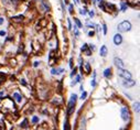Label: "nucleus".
Returning <instances> with one entry per match:
<instances>
[{"mask_svg":"<svg viewBox=\"0 0 140 130\" xmlns=\"http://www.w3.org/2000/svg\"><path fill=\"white\" fill-rule=\"evenodd\" d=\"M117 29H118L119 32H127V31H130L131 30V23L129 21H127V20H125V21H122L121 23L118 24Z\"/></svg>","mask_w":140,"mask_h":130,"instance_id":"f257e3e1","label":"nucleus"},{"mask_svg":"<svg viewBox=\"0 0 140 130\" xmlns=\"http://www.w3.org/2000/svg\"><path fill=\"white\" fill-rule=\"evenodd\" d=\"M76 100H77V95H75V94L71 95V99H70V101H69V108H67V114L69 115H71L72 112L74 111V107H75Z\"/></svg>","mask_w":140,"mask_h":130,"instance_id":"f03ea898","label":"nucleus"},{"mask_svg":"<svg viewBox=\"0 0 140 130\" xmlns=\"http://www.w3.org/2000/svg\"><path fill=\"white\" fill-rule=\"evenodd\" d=\"M120 115H121V118L124 121H129V119H130V112H129V110L126 107H122L120 109Z\"/></svg>","mask_w":140,"mask_h":130,"instance_id":"7ed1b4c3","label":"nucleus"},{"mask_svg":"<svg viewBox=\"0 0 140 130\" xmlns=\"http://www.w3.org/2000/svg\"><path fill=\"white\" fill-rule=\"evenodd\" d=\"M118 74H119V76L122 77L124 79H130L131 78V73L128 72V71H126L125 68L118 71Z\"/></svg>","mask_w":140,"mask_h":130,"instance_id":"20e7f679","label":"nucleus"},{"mask_svg":"<svg viewBox=\"0 0 140 130\" xmlns=\"http://www.w3.org/2000/svg\"><path fill=\"white\" fill-rule=\"evenodd\" d=\"M121 85L124 86V87H127V88H129V87H132V86H135L136 85V82L133 81V79H124L122 78V81H121Z\"/></svg>","mask_w":140,"mask_h":130,"instance_id":"39448f33","label":"nucleus"},{"mask_svg":"<svg viewBox=\"0 0 140 130\" xmlns=\"http://www.w3.org/2000/svg\"><path fill=\"white\" fill-rule=\"evenodd\" d=\"M114 63H115V65L118 67V70L125 68V63L122 62L121 59H119V57H115V59H114Z\"/></svg>","mask_w":140,"mask_h":130,"instance_id":"423d86ee","label":"nucleus"},{"mask_svg":"<svg viewBox=\"0 0 140 130\" xmlns=\"http://www.w3.org/2000/svg\"><path fill=\"white\" fill-rule=\"evenodd\" d=\"M114 43H115V45H120V44L122 43V36H121V34L117 33V34L114 35Z\"/></svg>","mask_w":140,"mask_h":130,"instance_id":"0eeeda50","label":"nucleus"},{"mask_svg":"<svg viewBox=\"0 0 140 130\" xmlns=\"http://www.w3.org/2000/svg\"><path fill=\"white\" fill-rule=\"evenodd\" d=\"M107 53H108V48H107V46H106V45H103L102 47H100V50H99V54H100V56L105 57V56L107 55Z\"/></svg>","mask_w":140,"mask_h":130,"instance_id":"6e6552de","label":"nucleus"},{"mask_svg":"<svg viewBox=\"0 0 140 130\" xmlns=\"http://www.w3.org/2000/svg\"><path fill=\"white\" fill-rule=\"evenodd\" d=\"M78 130H86V118L81 119V125L78 127Z\"/></svg>","mask_w":140,"mask_h":130,"instance_id":"1a4fd4ad","label":"nucleus"},{"mask_svg":"<svg viewBox=\"0 0 140 130\" xmlns=\"http://www.w3.org/2000/svg\"><path fill=\"white\" fill-rule=\"evenodd\" d=\"M63 72H64L63 68H52V71H51V73L53 75H60V74H62Z\"/></svg>","mask_w":140,"mask_h":130,"instance_id":"9d476101","label":"nucleus"},{"mask_svg":"<svg viewBox=\"0 0 140 130\" xmlns=\"http://www.w3.org/2000/svg\"><path fill=\"white\" fill-rule=\"evenodd\" d=\"M104 77H106V78H110L111 77V68H106V70L104 71Z\"/></svg>","mask_w":140,"mask_h":130,"instance_id":"9b49d317","label":"nucleus"},{"mask_svg":"<svg viewBox=\"0 0 140 130\" xmlns=\"http://www.w3.org/2000/svg\"><path fill=\"white\" fill-rule=\"evenodd\" d=\"M13 98L16 99L17 103H21V101H22V96H21L19 93H14V94H13Z\"/></svg>","mask_w":140,"mask_h":130,"instance_id":"f8f14e48","label":"nucleus"},{"mask_svg":"<svg viewBox=\"0 0 140 130\" xmlns=\"http://www.w3.org/2000/svg\"><path fill=\"white\" fill-rule=\"evenodd\" d=\"M139 107H140V104H139V101H136V103H133V105H132V108H133V110H135L136 112H139Z\"/></svg>","mask_w":140,"mask_h":130,"instance_id":"ddd939ff","label":"nucleus"},{"mask_svg":"<svg viewBox=\"0 0 140 130\" xmlns=\"http://www.w3.org/2000/svg\"><path fill=\"white\" fill-rule=\"evenodd\" d=\"M74 21H75L76 25H77L78 28H82V26H83V24H82V22L80 21V19H77V18H75V19H74Z\"/></svg>","mask_w":140,"mask_h":130,"instance_id":"4468645a","label":"nucleus"},{"mask_svg":"<svg viewBox=\"0 0 140 130\" xmlns=\"http://www.w3.org/2000/svg\"><path fill=\"white\" fill-rule=\"evenodd\" d=\"M20 126H21L22 128H28V120H27V119H24V120H23L22 122L20 123Z\"/></svg>","mask_w":140,"mask_h":130,"instance_id":"2eb2a0df","label":"nucleus"},{"mask_svg":"<svg viewBox=\"0 0 140 130\" xmlns=\"http://www.w3.org/2000/svg\"><path fill=\"white\" fill-rule=\"evenodd\" d=\"M39 121H40V118L36 116H33L32 117V123H38Z\"/></svg>","mask_w":140,"mask_h":130,"instance_id":"dca6fc26","label":"nucleus"},{"mask_svg":"<svg viewBox=\"0 0 140 130\" xmlns=\"http://www.w3.org/2000/svg\"><path fill=\"white\" fill-rule=\"evenodd\" d=\"M86 97H87V93L83 90V92H82V96H81V99H82V100H84V99H86Z\"/></svg>","mask_w":140,"mask_h":130,"instance_id":"f3484780","label":"nucleus"},{"mask_svg":"<svg viewBox=\"0 0 140 130\" xmlns=\"http://www.w3.org/2000/svg\"><path fill=\"white\" fill-rule=\"evenodd\" d=\"M85 68H86V73H89V71H91V65H89V63L85 64Z\"/></svg>","mask_w":140,"mask_h":130,"instance_id":"a211bd4d","label":"nucleus"},{"mask_svg":"<svg viewBox=\"0 0 140 130\" xmlns=\"http://www.w3.org/2000/svg\"><path fill=\"white\" fill-rule=\"evenodd\" d=\"M83 52H85V54H86L87 56H91V55H92V51L91 50H87V48H86V50L83 51Z\"/></svg>","mask_w":140,"mask_h":130,"instance_id":"6ab92c4d","label":"nucleus"},{"mask_svg":"<svg viewBox=\"0 0 140 130\" xmlns=\"http://www.w3.org/2000/svg\"><path fill=\"white\" fill-rule=\"evenodd\" d=\"M91 85H92V87H93V88H95V87H96V81H95V78H93V79H92V82H91Z\"/></svg>","mask_w":140,"mask_h":130,"instance_id":"aec40b11","label":"nucleus"},{"mask_svg":"<svg viewBox=\"0 0 140 130\" xmlns=\"http://www.w3.org/2000/svg\"><path fill=\"white\" fill-rule=\"evenodd\" d=\"M127 9V4L125 2H121V11H125Z\"/></svg>","mask_w":140,"mask_h":130,"instance_id":"412c9836","label":"nucleus"},{"mask_svg":"<svg viewBox=\"0 0 140 130\" xmlns=\"http://www.w3.org/2000/svg\"><path fill=\"white\" fill-rule=\"evenodd\" d=\"M76 72H77V68H74V70L73 71H72V73H71V77H73V76H75V75H76Z\"/></svg>","mask_w":140,"mask_h":130,"instance_id":"4be33fe9","label":"nucleus"},{"mask_svg":"<svg viewBox=\"0 0 140 130\" xmlns=\"http://www.w3.org/2000/svg\"><path fill=\"white\" fill-rule=\"evenodd\" d=\"M103 31H104V34L107 33V25L106 24H103Z\"/></svg>","mask_w":140,"mask_h":130,"instance_id":"5701e85b","label":"nucleus"},{"mask_svg":"<svg viewBox=\"0 0 140 130\" xmlns=\"http://www.w3.org/2000/svg\"><path fill=\"white\" fill-rule=\"evenodd\" d=\"M80 13H81L82 15H86V14H87V11H86V10H82V9H81V10H80Z\"/></svg>","mask_w":140,"mask_h":130,"instance_id":"b1692460","label":"nucleus"},{"mask_svg":"<svg viewBox=\"0 0 140 130\" xmlns=\"http://www.w3.org/2000/svg\"><path fill=\"white\" fill-rule=\"evenodd\" d=\"M87 13H88V14H89V17H91V18H93V17H94V14H95V13H94V11H93V10L88 11V12H87Z\"/></svg>","mask_w":140,"mask_h":130,"instance_id":"393cba45","label":"nucleus"},{"mask_svg":"<svg viewBox=\"0 0 140 130\" xmlns=\"http://www.w3.org/2000/svg\"><path fill=\"white\" fill-rule=\"evenodd\" d=\"M75 82H76V83H81V76H80V75H77V76H76Z\"/></svg>","mask_w":140,"mask_h":130,"instance_id":"a878e982","label":"nucleus"},{"mask_svg":"<svg viewBox=\"0 0 140 130\" xmlns=\"http://www.w3.org/2000/svg\"><path fill=\"white\" fill-rule=\"evenodd\" d=\"M67 22H69V29L71 30V29H72V22H71V19H67Z\"/></svg>","mask_w":140,"mask_h":130,"instance_id":"bb28decb","label":"nucleus"},{"mask_svg":"<svg viewBox=\"0 0 140 130\" xmlns=\"http://www.w3.org/2000/svg\"><path fill=\"white\" fill-rule=\"evenodd\" d=\"M65 130H70V126H69V122L66 121V123H65Z\"/></svg>","mask_w":140,"mask_h":130,"instance_id":"cd10ccee","label":"nucleus"},{"mask_svg":"<svg viewBox=\"0 0 140 130\" xmlns=\"http://www.w3.org/2000/svg\"><path fill=\"white\" fill-rule=\"evenodd\" d=\"M69 10H70V12H71V13L73 12V4H71V6L69 7Z\"/></svg>","mask_w":140,"mask_h":130,"instance_id":"c85d7f7f","label":"nucleus"},{"mask_svg":"<svg viewBox=\"0 0 140 130\" xmlns=\"http://www.w3.org/2000/svg\"><path fill=\"white\" fill-rule=\"evenodd\" d=\"M0 35H1V36L6 35V31H0Z\"/></svg>","mask_w":140,"mask_h":130,"instance_id":"c756f323","label":"nucleus"},{"mask_svg":"<svg viewBox=\"0 0 140 130\" xmlns=\"http://www.w3.org/2000/svg\"><path fill=\"white\" fill-rule=\"evenodd\" d=\"M3 22H5V19H3V18H0V25H1Z\"/></svg>","mask_w":140,"mask_h":130,"instance_id":"7c9ffc66","label":"nucleus"},{"mask_svg":"<svg viewBox=\"0 0 140 130\" xmlns=\"http://www.w3.org/2000/svg\"><path fill=\"white\" fill-rule=\"evenodd\" d=\"M21 83H22V85H27V83H25V79H21Z\"/></svg>","mask_w":140,"mask_h":130,"instance_id":"2f4dec72","label":"nucleus"},{"mask_svg":"<svg viewBox=\"0 0 140 130\" xmlns=\"http://www.w3.org/2000/svg\"><path fill=\"white\" fill-rule=\"evenodd\" d=\"M38 65H39V62H34V64H33L34 67H38Z\"/></svg>","mask_w":140,"mask_h":130,"instance_id":"473e14b6","label":"nucleus"},{"mask_svg":"<svg viewBox=\"0 0 140 130\" xmlns=\"http://www.w3.org/2000/svg\"><path fill=\"white\" fill-rule=\"evenodd\" d=\"M88 35H89V36H93V35H94V32H93V31H91V32H88Z\"/></svg>","mask_w":140,"mask_h":130,"instance_id":"72a5a7b5","label":"nucleus"},{"mask_svg":"<svg viewBox=\"0 0 140 130\" xmlns=\"http://www.w3.org/2000/svg\"><path fill=\"white\" fill-rule=\"evenodd\" d=\"M70 67H73V64H72V59H70Z\"/></svg>","mask_w":140,"mask_h":130,"instance_id":"f704fd0d","label":"nucleus"},{"mask_svg":"<svg viewBox=\"0 0 140 130\" xmlns=\"http://www.w3.org/2000/svg\"><path fill=\"white\" fill-rule=\"evenodd\" d=\"M5 95V92H0V96H3Z\"/></svg>","mask_w":140,"mask_h":130,"instance_id":"c9c22d12","label":"nucleus"},{"mask_svg":"<svg viewBox=\"0 0 140 130\" xmlns=\"http://www.w3.org/2000/svg\"><path fill=\"white\" fill-rule=\"evenodd\" d=\"M75 1H76V3H78V0H75Z\"/></svg>","mask_w":140,"mask_h":130,"instance_id":"e433bc0d","label":"nucleus"}]
</instances>
